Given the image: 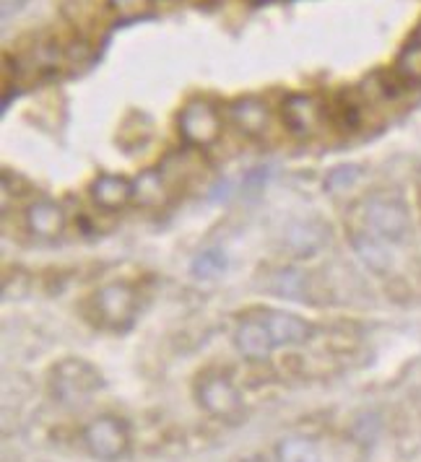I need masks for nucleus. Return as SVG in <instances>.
I'll list each match as a JSON object with an SVG mask.
<instances>
[{
	"label": "nucleus",
	"instance_id": "obj_1",
	"mask_svg": "<svg viewBox=\"0 0 421 462\" xmlns=\"http://www.w3.org/2000/svg\"><path fill=\"white\" fill-rule=\"evenodd\" d=\"M361 226L372 231L375 236L385 239V242H403L411 229V218H408V208L403 206V200L390 195V192H375L361 203Z\"/></svg>",
	"mask_w": 421,
	"mask_h": 462
},
{
	"label": "nucleus",
	"instance_id": "obj_2",
	"mask_svg": "<svg viewBox=\"0 0 421 462\" xmlns=\"http://www.w3.org/2000/svg\"><path fill=\"white\" fill-rule=\"evenodd\" d=\"M50 387L61 402H81L102 387V377L91 364L81 358H65L52 369Z\"/></svg>",
	"mask_w": 421,
	"mask_h": 462
},
{
	"label": "nucleus",
	"instance_id": "obj_3",
	"mask_svg": "<svg viewBox=\"0 0 421 462\" xmlns=\"http://www.w3.org/2000/svg\"><path fill=\"white\" fill-rule=\"evenodd\" d=\"M97 322L109 330H123L136 317V294L126 283H109L91 299Z\"/></svg>",
	"mask_w": 421,
	"mask_h": 462
},
{
	"label": "nucleus",
	"instance_id": "obj_4",
	"mask_svg": "<svg viewBox=\"0 0 421 462\" xmlns=\"http://www.w3.org/2000/svg\"><path fill=\"white\" fill-rule=\"evenodd\" d=\"M84 441L89 452L99 460H117L127 452V429L123 420L102 416L86 426Z\"/></svg>",
	"mask_w": 421,
	"mask_h": 462
},
{
	"label": "nucleus",
	"instance_id": "obj_5",
	"mask_svg": "<svg viewBox=\"0 0 421 462\" xmlns=\"http://www.w3.org/2000/svg\"><path fill=\"white\" fill-rule=\"evenodd\" d=\"M177 125H180V135L190 146H209L221 133L219 112L209 102H188L177 117Z\"/></svg>",
	"mask_w": 421,
	"mask_h": 462
},
{
	"label": "nucleus",
	"instance_id": "obj_6",
	"mask_svg": "<svg viewBox=\"0 0 421 462\" xmlns=\"http://www.w3.org/2000/svg\"><path fill=\"white\" fill-rule=\"evenodd\" d=\"M198 402L209 411L210 416H219V419H229L242 405L239 393L234 390L232 382L221 374H206L198 382Z\"/></svg>",
	"mask_w": 421,
	"mask_h": 462
},
{
	"label": "nucleus",
	"instance_id": "obj_7",
	"mask_svg": "<svg viewBox=\"0 0 421 462\" xmlns=\"http://www.w3.org/2000/svg\"><path fill=\"white\" fill-rule=\"evenodd\" d=\"M320 105H317L313 97H304V94H295L289 97L284 106H281V117H284V125L286 130L296 135V138H307L315 133V127L320 125Z\"/></svg>",
	"mask_w": 421,
	"mask_h": 462
},
{
	"label": "nucleus",
	"instance_id": "obj_8",
	"mask_svg": "<svg viewBox=\"0 0 421 462\" xmlns=\"http://www.w3.org/2000/svg\"><path fill=\"white\" fill-rule=\"evenodd\" d=\"M234 346L239 348V354L248 358H266L276 348L274 337L268 333L263 317H248L239 322L237 333H234Z\"/></svg>",
	"mask_w": 421,
	"mask_h": 462
},
{
	"label": "nucleus",
	"instance_id": "obj_9",
	"mask_svg": "<svg viewBox=\"0 0 421 462\" xmlns=\"http://www.w3.org/2000/svg\"><path fill=\"white\" fill-rule=\"evenodd\" d=\"M229 117H232L234 127L250 138L263 135L271 127V109L266 106V102H260L255 97L234 102L232 109H229Z\"/></svg>",
	"mask_w": 421,
	"mask_h": 462
},
{
	"label": "nucleus",
	"instance_id": "obj_10",
	"mask_svg": "<svg viewBox=\"0 0 421 462\" xmlns=\"http://www.w3.org/2000/svg\"><path fill=\"white\" fill-rule=\"evenodd\" d=\"M263 322L276 346H296L310 337V325L302 317L289 315V312H266Z\"/></svg>",
	"mask_w": 421,
	"mask_h": 462
},
{
	"label": "nucleus",
	"instance_id": "obj_11",
	"mask_svg": "<svg viewBox=\"0 0 421 462\" xmlns=\"http://www.w3.org/2000/svg\"><path fill=\"white\" fill-rule=\"evenodd\" d=\"M351 245H354V250L359 253V257H361L372 271L382 273V271H388V268L393 265V254L388 250L390 242L379 239V236H375L372 231H367L364 226L351 231Z\"/></svg>",
	"mask_w": 421,
	"mask_h": 462
},
{
	"label": "nucleus",
	"instance_id": "obj_12",
	"mask_svg": "<svg viewBox=\"0 0 421 462\" xmlns=\"http://www.w3.org/2000/svg\"><path fill=\"white\" fill-rule=\"evenodd\" d=\"M26 224L37 236H58L65 226V213L58 203L52 200H37L26 210Z\"/></svg>",
	"mask_w": 421,
	"mask_h": 462
},
{
	"label": "nucleus",
	"instance_id": "obj_13",
	"mask_svg": "<svg viewBox=\"0 0 421 462\" xmlns=\"http://www.w3.org/2000/svg\"><path fill=\"white\" fill-rule=\"evenodd\" d=\"M91 198H94V203H97L99 208H123L127 200H133V185L126 182L123 177L102 174V177L91 185Z\"/></svg>",
	"mask_w": 421,
	"mask_h": 462
},
{
	"label": "nucleus",
	"instance_id": "obj_14",
	"mask_svg": "<svg viewBox=\"0 0 421 462\" xmlns=\"http://www.w3.org/2000/svg\"><path fill=\"white\" fill-rule=\"evenodd\" d=\"M169 185L162 169H148L136 182H133V200L141 208H154L167 200Z\"/></svg>",
	"mask_w": 421,
	"mask_h": 462
},
{
	"label": "nucleus",
	"instance_id": "obj_15",
	"mask_svg": "<svg viewBox=\"0 0 421 462\" xmlns=\"http://www.w3.org/2000/svg\"><path fill=\"white\" fill-rule=\"evenodd\" d=\"M268 289L276 296H284V299H304L307 294V275L295 268H281L268 278Z\"/></svg>",
	"mask_w": 421,
	"mask_h": 462
},
{
	"label": "nucleus",
	"instance_id": "obj_16",
	"mask_svg": "<svg viewBox=\"0 0 421 462\" xmlns=\"http://www.w3.org/2000/svg\"><path fill=\"white\" fill-rule=\"evenodd\" d=\"M276 455H278V462H323V455H320L315 441L302 439V437H289V439L278 441Z\"/></svg>",
	"mask_w": 421,
	"mask_h": 462
},
{
	"label": "nucleus",
	"instance_id": "obj_17",
	"mask_svg": "<svg viewBox=\"0 0 421 462\" xmlns=\"http://www.w3.org/2000/svg\"><path fill=\"white\" fill-rule=\"evenodd\" d=\"M323 239H325V234L317 224H296L286 234V245L295 250V254H315Z\"/></svg>",
	"mask_w": 421,
	"mask_h": 462
},
{
	"label": "nucleus",
	"instance_id": "obj_18",
	"mask_svg": "<svg viewBox=\"0 0 421 462\" xmlns=\"http://www.w3.org/2000/svg\"><path fill=\"white\" fill-rule=\"evenodd\" d=\"M151 5H154V0H107V8L117 22L144 19L151 14Z\"/></svg>",
	"mask_w": 421,
	"mask_h": 462
},
{
	"label": "nucleus",
	"instance_id": "obj_19",
	"mask_svg": "<svg viewBox=\"0 0 421 462\" xmlns=\"http://www.w3.org/2000/svg\"><path fill=\"white\" fill-rule=\"evenodd\" d=\"M224 268H227V254L221 250H206V253L198 254L192 260V265H190L192 275H198V278H213V275L221 273Z\"/></svg>",
	"mask_w": 421,
	"mask_h": 462
},
{
	"label": "nucleus",
	"instance_id": "obj_20",
	"mask_svg": "<svg viewBox=\"0 0 421 462\" xmlns=\"http://www.w3.org/2000/svg\"><path fill=\"white\" fill-rule=\"evenodd\" d=\"M357 180H359L357 167H338L325 177V189H328V192H341V189L351 188Z\"/></svg>",
	"mask_w": 421,
	"mask_h": 462
}]
</instances>
